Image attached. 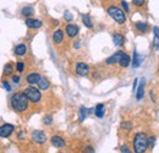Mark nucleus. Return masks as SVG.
<instances>
[{
	"label": "nucleus",
	"mask_w": 159,
	"mask_h": 153,
	"mask_svg": "<svg viewBox=\"0 0 159 153\" xmlns=\"http://www.w3.org/2000/svg\"><path fill=\"white\" fill-rule=\"evenodd\" d=\"M10 104L15 112L22 113L28 108V99L25 96L23 92H17V93L12 95L11 99H10Z\"/></svg>",
	"instance_id": "1"
},
{
	"label": "nucleus",
	"mask_w": 159,
	"mask_h": 153,
	"mask_svg": "<svg viewBox=\"0 0 159 153\" xmlns=\"http://www.w3.org/2000/svg\"><path fill=\"white\" fill-rule=\"evenodd\" d=\"M148 148V137L144 132H137L134 137V151L135 153H146Z\"/></svg>",
	"instance_id": "2"
},
{
	"label": "nucleus",
	"mask_w": 159,
	"mask_h": 153,
	"mask_svg": "<svg viewBox=\"0 0 159 153\" xmlns=\"http://www.w3.org/2000/svg\"><path fill=\"white\" fill-rule=\"evenodd\" d=\"M107 11H108L109 16L114 20V21H116L118 23H120V25L125 23V21H126V16H125L124 11H122L120 7L115 6V5H111V6H109V7H108V10H107Z\"/></svg>",
	"instance_id": "3"
},
{
	"label": "nucleus",
	"mask_w": 159,
	"mask_h": 153,
	"mask_svg": "<svg viewBox=\"0 0 159 153\" xmlns=\"http://www.w3.org/2000/svg\"><path fill=\"white\" fill-rule=\"evenodd\" d=\"M25 96L27 97V99L32 103H38L42 99V93H40L39 88H36L34 86H30L25 90Z\"/></svg>",
	"instance_id": "4"
},
{
	"label": "nucleus",
	"mask_w": 159,
	"mask_h": 153,
	"mask_svg": "<svg viewBox=\"0 0 159 153\" xmlns=\"http://www.w3.org/2000/svg\"><path fill=\"white\" fill-rule=\"evenodd\" d=\"M14 125H11V124H4V125H1L0 126V137H4V138H6V137H9L10 135L14 132Z\"/></svg>",
	"instance_id": "5"
},
{
	"label": "nucleus",
	"mask_w": 159,
	"mask_h": 153,
	"mask_svg": "<svg viewBox=\"0 0 159 153\" xmlns=\"http://www.w3.org/2000/svg\"><path fill=\"white\" fill-rule=\"evenodd\" d=\"M32 140L36 142V143H44L45 141H47V136L43 132V131H40V130H34L33 132H32Z\"/></svg>",
	"instance_id": "6"
},
{
	"label": "nucleus",
	"mask_w": 159,
	"mask_h": 153,
	"mask_svg": "<svg viewBox=\"0 0 159 153\" xmlns=\"http://www.w3.org/2000/svg\"><path fill=\"white\" fill-rule=\"evenodd\" d=\"M89 72V66L86 63H77L76 64V74L79 76H87Z\"/></svg>",
	"instance_id": "7"
},
{
	"label": "nucleus",
	"mask_w": 159,
	"mask_h": 153,
	"mask_svg": "<svg viewBox=\"0 0 159 153\" xmlns=\"http://www.w3.org/2000/svg\"><path fill=\"white\" fill-rule=\"evenodd\" d=\"M65 30H66V33H67V36H69L70 38H75L80 32V27L77 25H74V23L67 25Z\"/></svg>",
	"instance_id": "8"
},
{
	"label": "nucleus",
	"mask_w": 159,
	"mask_h": 153,
	"mask_svg": "<svg viewBox=\"0 0 159 153\" xmlns=\"http://www.w3.org/2000/svg\"><path fill=\"white\" fill-rule=\"evenodd\" d=\"M26 26L30 27V28H34V30H37V28H40V27H42V21L38 19L28 17V19L26 20Z\"/></svg>",
	"instance_id": "9"
},
{
	"label": "nucleus",
	"mask_w": 159,
	"mask_h": 153,
	"mask_svg": "<svg viewBox=\"0 0 159 153\" xmlns=\"http://www.w3.org/2000/svg\"><path fill=\"white\" fill-rule=\"evenodd\" d=\"M39 78H40V75L38 74V72H31L30 75H27L26 81H27L31 86H33V85H37V83H38Z\"/></svg>",
	"instance_id": "10"
},
{
	"label": "nucleus",
	"mask_w": 159,
	"mask_h": 153,
	"mask_svg": "<svg viewBox=\"0 0 159 153\" xmlns=\"http://www.w3.org/2000/svg\"><path fill=\"white\" fill-rule=\"evenodd\" d=\"M50 142H52V145H53L54 147H57V148H62V147H65V141H64L60 136H57V135L50 138Z\"/></svg>",
	"instance_id": "11"
},
{
	"label": "nucleus",
	"mask_w": 159,
	"mask_h": 153,
	"mask_svg": "<svg viewBox=\"0 0 159 153\" xmlns=\"http://www.w3.org/2000/svg\"><path fill=\"white\" fill-rule=\"evenodd\" d=\"M38 88L42 90V91H47V90H49V87H50V83H49V81H48V78H45V77H42L40 76L39 81H38Z\"/></svg>",
	"instance_id": "12"
},
{
	"label": "nucleus",
	"mask_w": 159,
	"mask_h": 153,
	"mask_svg": "<svg viewBox=\"0 0 159 153\" xmlns=\"http://www.w3.org/2000/svg\"><path fill=\"white\" fill-rule=\"evenodd\" d=\"M122 55V52H116L115 54H113L111 57H109L107 60H105V63L108 64V65H111V64H115V63H119L120 58Z\"/></svg>",
	"instance_id": "13"
},
{
	"label": "nucleus",
	"mask_w": 159,
	"mask_h": 153,
	"mask_svg": "<svg viewBox=\"0 0 159 153\" xmlns=\"http://www.w3.org/2000/svg\"><path fill=\"white\" fill-rule=\"evenodd\" d=\"M14 53H15L17 57L25 55V54L27 53V47H26V44H17V45L15 47V49H14Z\"/></svg>",
	"instance_id": "14"
},
{
	"label": "nucleus",
	"mask_w": 159,
	"mask_h": 153,
	"mask_svg": "<svg viewBox=\"0 0 159 153\" xmlns=\"http://www.w3.org/2000/svg\"><path fill=\"white\" fill-rule=\"evenodd\" d=\"M64 40V32L61 30H57L54 33H53V42L55 44H60L61 42Z\"/></svg>",
	"instance_id": "15"
},
{
	"label": "nucleus",
	"mask_w": 159,
	"mask_h": 153,
	"mask_svg": "<svg viewBox=\"0 0 159 153\" xmlns=\"http://www.w3.org/2000/svg\"><path fill=\"white\" fill-rule=\"evenodd\" d=\"M113 42H114V44L116 47H122L124 43H125V37L122 35H120V33H115L113 36Z\"/></svg>",
	"instance_id": "16"
},
{
	"label": "nucleus",
	"mask_w": 159,
	"mask_h": 153,
	"mask_svg": "<svg viewBox=\"0 0 159 153\" xmlns=\"http://www.w3.org/2000/svg\"><path fill=\"white\" fill-rule=\"evenodd\" d=\"M144 85H146V81L142 80L139 82V86L137 87V90H136V97H137L139 100H141L143 98V95H144Z\"/></svg>",
	"instance_id": "17"
},
{
	"label": "nucleus",
	"mask_w": 159,
	"mask_h": 153,
	"mask_svg": "<svg viewBox=\"0 0 159 153\" xmlns=\"http://www.w3.org/2000/svg\"><path fill=\"white\" fill-rule=\"evenodd\" d=\"M130 61H131L130 55H127L126 53H122V55H121V58H120V60H119L120 66H122V67H127V66L130 65Z\"/></svg>",
	"instance_id": "18"
},
{
	"label": "nucleus",
	"mask_w": 159,
	"mask_h": 153,
	"mask_svg": "<svg viewBox=\"0 0 159 153\" xmlns=\"http://www.w3.org/2000/svg\"><path fill=\"white\" fill-rule=\"evenodd\" d=\"M104 113H105V108H104V104H97V107H96V109H94V114L97 115V118H99L102 119L103 116H104Z\"/></svg>",
	"instance_id": "19"
},
{
	"label": "nucleus",
	"mask_w": 159,
	"mask_h": 153,
	"mask_svg": "<svg viewBox=\"0 0 159 153\" xmlns=\"http://www.w3.org/2000/svg\"><path fill=\"white\" fill-rule=\"evenodd\" d=\"M141 63H142V58L139 55V53L135 50L134 52V59H132V66L134 67H139V65H141Z\"/></svg>",
	"instance_id": "20"
},
{
	"label": "nucleus",
	"mask_w": 159,
	"mask_h": 153,
	"mask_svg": "<svg viewBox=\"0 0 159 153\" xmlns=\"http://www.w3.org/2000/svg\"><path fill=\"white\" fill-rule=\"evenodd\" d=\"M82 22H83V25L86 26V27H88V28H93V22H92V20L89 17V15H82Z\"/></svg>",
	"instance_id": "21"
},
{
	"label": "nucleus",
	"mask_w": 159,
	"mask_h": 153,
	"mask_svg": "<svg viewBox=\"0 0 159 153\" xmlns=\"http://www.w3.org/2000/svg\"><path fill=\"white\" fill-rule=\"evenodd\" d=\"M136 30H139V32H147L148 31V25L146 22H136Z\"/></svg>",
	"instance_id": "22"
},
{
	"label": "nucleus",
	"mask_w": 159,
	"mask_h": 153,
	"mask_svg": "<svg viewBox=\"0 0 159 153\" xmlns=\"http://www.w3.org/2000/svg\"><path fill=\"white\" fill-rule=\"evenodd\" d=\"M33 12H34V10H33V7H31V6H26V7H23L22 11H21V14H22L23 16H31V15H33Z\"/></svg>",
	"instance_id": "23"
},
{
	"label": "nucleus",
	"mask_w": 159,
	"mask_h": 153,
	"mask_svg": "<svg viewBox=\"0 0 159 153\" xmlns=\"http://www.w3.org/2000/svg\"><path fill=\"white\" fill-rule=\"evenodd\" d=\"M87 114H88V109L86 107H81L80 108V121H83L87 118Z\"/></svg>",
	"instance_id": "24"
},
{
	"label": "nucleus",
	"mask_w": 159,
	"mask_h": 153,
	"mask_svg": "<svg viewBox=\"0 0 159 153\" xmlns=\"http://www.w3.org/2000/svg\"><path fill=\"white\" fill-rule=\"evenodd\" d=\"M12 71H14V66H12V64H6L5 65V67H4V75L5 76H9V75H11L12 74Z\"/></svg>",
	"instance_id": "25"
},
{
	"label": "nucleus",
	"mask_w": 159,
	"mask_h": 153,
	"mask_svg": "<svg viewBox=\"0 0 159 153\" xmlns=\"http://www.w3.org/2000/svg\"><path fill=\"white\" fill-rule=\"evenodd\" d=\"M121 128L125 129V130H131L134 128V125L130 121H124V123H121Z\"/></svg>",
	"instance_id": "26"
},
{
	"label": "nucleus",
	"mask_w": 159,
	"mask_h": 153,
	"mask_svg": "<svg viewBox=\"0 0 159 153\" xmlns=\"http://www.w3.org/2000/svg\"><path fill=\"white\" fill-rule=\"evenodd\" d=\"M154 145H156V137L154 136H151V137H148V148H153L154 147Z\"/></svg>",
	"instance_id": "27"
},
{
	"label": "nucleus",
	"mask_w": 159,
	"mask_h": 153,
	"mask_svg": "<svg viewBox=\"0 0 159 153\" xmlns=\"http://www.w3.org/2000/svg\"><path fill=\"white\" fill-rule=\"evenodd\" d=\"M16 70H17L19 72H22V71L25 70V64H23L22 61H19V63L16 64Z\"/></svg>",
	"instance_id": "28"
},
{
	"label": "nucleus",
	"mask_w": 159,
	"mask_h": 153,
	"mask_svg": "<svg viewBox=\"0 0 159 153\" xmlns=\"http://www.w3.org/2000/svg\"><path fill=\"white\" fill-rule=\"evenodd\" d=\"M64 19L66 20V21H71V20H74V15H72L70 11H66V12L64 14Z\"/></svg>",
	"instance_id": "29"
},
{
	"label": "nucleus",
	"mask_w": 159,
	"mask_h": 153,
	"mask_svg": "<svg viewBox=\"0 0 159 153\" xmlns=\"http://www.w3.org/2000/svg\"><path fill=\"white\" fill-rule=\"evenodd\" d=\"M120 151H121V153H132L131 151H130V148H129L126 145H122V146L120 147Z\"/></svg>",
	"instance_id": "30"
},
{
	"label": "nucleus",
	"mask_w": 159,
	"mask_h": 153,
	"mask_svg": "<svg viewBox=\"0 0 159 153\" xmlns=\"http://www.w3.org/2000/svg\"><path fill=\"white\" fill-rule=\"evenodd\" d=\"M132 2H134V5H135V6H137V7H141V6H143V4H144V0H132Z\"/></svg>",
	"instance_id": "31"
},
{
	"label": "nucleus",
	"mask_w": 159,
	"mask_h": 153,
	"mask_svg": "<svg viewBox=\"0 0 159 153\" xmlns=\"http://www.w3.org/2000/svg\"><path fill=\"white\" fill-rule=\"evenodd\" d=\"M121 5H122V7H124V10L126 11V12H129L130 11V7H129V4L125 1V0H121Z\"/></svg>",
	"instance_id": "32"
},
{
	"label": "nucleus",
	"mask_w": 159,
	"mask_h": 153,
	"mask_svg": "<svg viewBox=\"0 0 159 153\" xmlns=\"http://www.w3.org/2000/svg\"><path fill=\"white\" fill-rule=\"evenodd\" d=\"M52 121H53V118H52L50 115H48V116L44 118V124H45V125H50Z\"/></svg>",
	"instance_id": "33"
},
{
	"label": "nucleus",
	"mask_w": 159,
	"mask_h": 153,
	"mask_svg": "<svg viewBox=\"0 0 159 153\" xmlns=\"http://www.w3.org/2000/svg\"><path fill=\"white\" fill-rule=\"evenodd\" d=\"M83 153H94V148L92 146H87V147H84Z\"/></svg>",
	"instance_id": "34"
},
{
	"label": "nucleus",
	"mask_w": 159,
	"mask_h": 153,
	"mask_svg": "<svg viewBox=\"0 0 159 153\" xmlns=\"http://www.w3.org/2000/svg\"><path fill=\"white\" fill-rule=\"evenodd\" d=\"M2 86H4V88H5V90H6L7 92H10V91H11V86L9 85V82L4 81V82H2Z\"/></svg>",
	"instance_id": "35"
},
{
	"label": "nucleus",
	"mask_w": 159,
	"mask_h": 153,
	"mask_svg": "<svg viewBox=\"0 0 159 153\" xmlns=\"http://www.w3.org/2000/svg\"><path fill=\"white\" fill-rule=\"evenodd\" d=\"M20 81H21V77L20 76H12V82L14 83H20Z\"/></svg>",
	"instance_id": "36"
},
{
	"label": "nucleus",
	"mask_w": 159,
	"mask_h": 153,
	"mask_svg": "<svg viewBox=\"0 0 159 153\" xmlns=\"http://www.w3.org/2000/svg\"><path fill=\"white\" fill-rule=\"evenodd\" d=\"M153 32H154V37L159 38V27H154L153 28Z\"/></svg>",
	"instance_id": "37"
},
{
	"label": "nucleus",
	"mask_w": 159,
	"mask_h": 153,
	"mask_svg": "<svg viewBox=\"0 0 159 153\" xmlns=\"http://www.w3.org/2000/svg\"><path fill=\"white\" fill-rule=\"evenodd\" d=\"M137 83H139V80L136 78V80H135V82H134V88H132V91H134V92H136V90H137Z\"/></svg>",
	"instance_id": "38"
},
{
	"label": "nucleus",
	"mask_w": 159,
	"mask_h": 153,
	"mask_svg": "<svg viewBox=\"0 0 159 153\" xmlns=\"http://www.w3.org/2000/svg\"><path fill=\"white\" fill-rule=\"evenodd\" d=\"M23 136H25V135H23V132H20V134H19V138H21V140H22V138H25Z\"/></svg>",
	"instance_id": "39"
},
{
	"label": "nucleus",
	"mask_w": 159,
	"mask_h": 153,
	"mask_svg": "<svg viewBox=\"0 0 159 153\" xmlns=\"http://www.w3.org/2000/svg\"><path fill=\"white\" fill-rule=\"evenodd\" d=\"M158 48H159V44H158Z\"/></svg>",
	"instance_id": "40"
}]
</instances>
